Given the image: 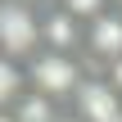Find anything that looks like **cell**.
Listing matches in <instances>:
<instances>
[{
    "label": "cell",
    "instance_id": "7a4b0ae2",
    "mask_svg": "<svg viewBox=\"0 0 122 122\" xmlns=\"http://www.w3.org/2000/svg\"><path fill=\"white\" fill-rule=\"evenodd\" d=\"M0 54L14 63H32L41 54V9L23 0L0 5Z\"/></svg>",
    "mask_w": 122,
    "mask_h": 122
},
{
    "label": "cell",
    "instance_id": "30bf717a",
    "mask_svg": "<svg viewBox=\"0 0 122 122\" xmlns=\"http://www.w3.org/2000/svg\"><path fill=\"white\" fill-rule=\"evenodd\" d=\"M54 122H81V118H77L72 109H63V113H59V118H54Z\"/></svg>",
    "mask_w": 122,
    "mask_h": 122
},
{
    "label": "cell",
    "instance_id": "5bb4252c",
    "mask_svg": "<svg viewBox=\"0 0 122 122\" xmlns=\"http://www.w3.org/2000/svg\"><path fill=\"white\" fill-rule=\"evenodd\" d=\"M0 5H5V0H0Z\"/></svg>",
    "mask_w": 122,
    "mask_h": 122
},
{
    "label": "cell",
    "instance_id": "5b68a950",
    "mask_svg": "<svg viewBox=\"0 0 122 122\" xmlns=\"http://www.w3.org/2000/svg\"><path fill=\"white\" fill-rule=\"evenodd\" d=\"M86 41V23H77L72 14H63L59 5L41 9V50H59V54H81Z\"/></svg>",
    "mask_w": 122,
    "mask_h": 122
},
{
    "label": "cell",
    "instance_id": "52a82bcc",
    "mask_svg": "<svg viewBox=\"0 0 122 122\" xmlns=\"http://www.w3.org/2000/svg\"><path fill=\"white\" fill-rule=\"evenodd\" d=\"M59 113H63V104L45 100V95H36V91H27V95L14 104V118L18 122H54Z\"/></svg>",
    "mask_w": 122,
    "mask_h": 122
},
{
    "label": "cell",
    "instance_id": "4fadbf2b",
    "mask_svg": "<svg viewBox=\"0 0 122 122\" xmlns=\"http://www.w3.org/2000/svg\"><path fill=\"white\" fill-rule=\"evenodd\" d=\"M109 5H113V9H118V14H122V0H109Z\"/></svg>",
    "mask_w": 122,
    "mask_h": 122
},
{
    "label": "cell",
    "instance_id": "3957f363",
    "mask_svg": "<svg viewBox=\"0 0 122 122\" xmlns=\"http://www.w3.org/2000/svg\"><path fill=\"white\" fill-rule=\"evenodd\" d=\"M122 59V14L118 9H109V14H100L95 23H86V41H81V63H86V72H95V68H104V63H113Z\"/></svg>",
    "mask_w": 122,
    "mask_h": 122
},
{
    "label": "cell",
    "instance_id": "8992f818",
    "mask_svg": "<svg viewBox=\"0 0 122 122\" xmlns=\"http://www.w3.org/2000/svg\"><path fill=\"white\" fill-rule=\"evenodd\" d=\"M27 95V68L0 54V109H14Z\"/></svg>",
    "mask_w": 122,
    "mask_h": 122
},
{
    "label": "cell",
    "instance_id": "8fae6325",
    "mask_svg": "<svg viewBox=\"0 0 122 122\" xmlns=\"http://www.w3.org/2000/svg\"><path fill=\"white\" fill-rule=\"evenodd\" d=\"M23 5H32V9H50L54 0H23Z\"/></svg>",
    "mask_w": 122,
    "mask_h": 122
},
{
    "label": "cell",
    "instance_id": "6da1fadb",
    "mask_svg": "<svg viewBox=\"0 0 122 122\" xmlns=\"http://www.w3.org/2000/svg\"><path fill=\"white\" fill-rule=\"evenodd\" d=\"M27 68V91H36V95H45V100H54V104H72V95H77V86L86 81V63H81V54H59V50H41L32 63H23Z\"/></svg>",
    "mask_w": 122,
    "mask_h": 122
},
{
    "label": "cell",
    "instance_id": "ba28073f",
    "mask_svg": "<svg viewBox=\"0 0 122 122\" xmlns=\"http://www.w3.org/2000/svg\"><path fill=\"white\" fill-rule=\"evenodd\" d=\"M54 5H59L63 14H72L77 23H95L100 14H109V9H113L109 0H54Z\"/></svg>",
    "mask_w": 122,
    "mask_h": 122
},
{
    "label": "cell",
    "instance_id": "9c48e42d",
    "mask_svg": "<svg viewBox=\"0 0 122 122\" xmlns=\"http://www.w3.org/2000/svg\"><path fill=\"white\" fill-rule=\"evenodd\" d=\"M95 77H104L113 91L122 95V59H113V63H104V68H95Z\"/></svg>",
    "mask_w": 122,
    "mask_h": 122
},
{
    "label": "cell",
    "instance_id": "7c38bea8",
    "mask_svg": "<svg viewBox=\"0 0 122 122\" xmlns=\"http://www.w3.org/2000/svg\"><path fill=\"white\" fill-rule=\"evenodd\" d=\"M0 122H18V118H14V109H0Z\"/></svg>",
    "mask_w": 122,
    "mask_h": 122
},
{
    "label": "cell",
    "instance_id": "277c9868",
    "mask_svg": "<svg viewBox=\"0 0 122 122\" xmlns=\"http://www.w3.org/2000/svg\"><path fill=\"white\" fill-rule=\"evenodd\" d=\"M68 109H72L81 122H122V95L104 81V77L86 72V81L77 86V95H72Z\"/></svg>",
    "mask_w": 122,
    "mask_h": 122
}]
</instances>
